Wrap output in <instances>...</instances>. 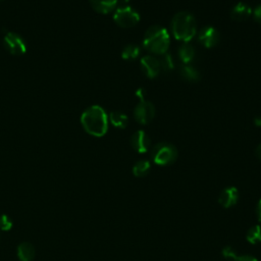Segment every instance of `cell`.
Instances as JSON below:
<instances>
[{"instance_id": "cell-1", "label": "cell", "mask_w": 261, "mask_h": 261, "mask_svg": "<svg viewBox=\"0 0 261 261\" xmlns=\"http://www.w3.org/2000/svg\"><path fill=\"white\" fill-rule=\"evenodd\" d=\"M81 122L84 129L94 137H103L108 130V115L98 105L86 109L81 116Z\"/></svg>"}, {"instance_id": "cell-2", "label": "cell", "mask_w": 261, "mask_h": 261, "mask_svg": "<svg viewBox=\"0 0 261 261\" xmlns=\"http://www.w3.org/2000/svg\"><path fill=\"white\" fill-rule=\"evenodd\" d=\"M170 29L177 41L188 43L197 34V21L192 13L179 11L172 17Z\"/></svg>"}, {"instance_id": "cell-3", "label": "cell", "mask_w": 261, "mask_h": 261, "mask_svg": "<svg viewBox=\"0 0 261 261\" xmlns=\"http://www.w3.org/2000/svg\"><path fill=\"white\" fill-rule=\"evenodd\" d=\"M169 44V33L161 25H152L148 28L143 38L144 48L153 54L163 55L167 52Z\"/></svg>"}, {"instance_id": "cell-4", "label": "cell", "mask_w": 261, "mask_h": 261, "mask_svg": "<svg viewBox=\"0 0 261 261\" xmlns=\"http://www.w3.org/2000/svg\"><path fill=\"white\" fill-rule=\"evenodd\" d=\"M151 158L157 165H169L176 160L177 150L172 144L161 142L152 148Z\"/></svg>"}, {"instance_id": "cell-5", "label": "cell", "mask_w": 261, "mask_h": 261, "mask_svg": "<svg viewBox=\"0 0 261 261\" xmlns=\"http://www.w3.org/2000/svg\"><path fill=\"white\" fill-rule=\"evenodd\" d=\"M113 20L117 25L128 29L138 24L140 21V14L136 9L125 4L114 10Z\"/></svg>"}, {"instance_id": "cell-6", "label": "cell", "mask_w": 261, "mask_h": 261, "mask_svg": "<svg viewBox=\"0 0 261 261\" xmlns=\"http://www.w3.org/2000/svg\"><path fill=\"white\" fill-rule=\"evenodd\" d=\"M155 113L156 110L153 103L147 100H143L136 105L134 110V117L138 123L148 124L155 117Z\"/></svg>"}, {"instance_id": "cell-7", "label": "cell", "mask_w": 261, "mask_h": 261, "mask_svg": "<svg viewBox=\"0 0 261 261\" xmlns=\"http://www.w3.org/2000/svg\"><path fill=\"white\" fill-rule=\"evenodd\" d=\"M3 44L6 50L13 55H21L27 51V45L23 39L19 35L12 32L5 34Z\"/></svg>"}, {"instance_id": "cell-8", "label": "cell", "mask_w": 261, "mask_h": 261, "mask_svg": "<svg viewBox=\"0 0 261 261\" xmlns=\"http://www.w3.org/2000/svg\"><path fill=\"white\" fill-rule=\"evenodd\" d=\"M198 40L205 48H213L215 47L220 40L219 32L211 25L204 27L200 30L198 34Z\"/></svg>"}, {"instance_id": "cell-9", "label": "cell", "mask_w": 261, "mask_h": 261, "mask_svg": "<svg viewBox=\"0 0 261 261\" xmlns=\"http://www.w3.org/2000/svg\"><path fill=\"white\" fill-rule=\"evenodd\" d=\"M140 66L143 73L149 77H156L161 71L160 61L153 55H145L140 60Z\"/></svg>"}, {"instance_id": "cell-10", "label": "cell", "mask_w": 261, "mask_h": 261, "mask_svg": "<svg viewBox=\"0 0 261 261\" xmlns=\"http://www.w3.org/2000/svg\"><path fill=\"white\" fill-rule=\"evenodd\" d=\"M130 145L138 153H146L151 147V139L145 130L138 129L130 137Z\"/></svg>"}, {"instance_id": "cell-11", "label": "cell", "mask_w": 261, "mask_h": 261, "mask_svg": "<svg viewBox=\"0 0 261 261\" xmlns=\"http://www.w3.org/2000/svg\"><path fill=\"white\" fill-rule=\"evenodd\" d=\"M239 201V191L236 187H227L221 191L218 197V203L223 208H230Z\"/></svg>"}, {"instance_id": "cell-12", "label": "cell", "mask_w": 261, "mask_h": 261, "mask_svg": "<svg viewBox=\"0 0 261 261\" xmlns=\"http://www.w3.org/2000/svg\"><path fill=\"white\" fill-rule=\"evenodd\" d=\"M252 12L253 9L251 6H249L247 3L239 2L231 8L230 17L237 21H244L252 15Z\"/></svg>"}, {"instance_id": "cell-13", "label": "cell", "mask_w": 261, "mask_h": 261, "mask_svg": "<svg viewBox=\"0 0 261 261\" xmlns=\"http://www.w3.org/2000/svg\"><path fill=\"white\" fill-rule=\"evenodd\" d=\"M92 7L99 13H109L117 5L118 0H89Z\"/></svg>"}, {"instance_id": "cell-14", "label": "cell", "mask_w": 261, "mask_h": 261, "mask_svg": "<svg viewBox=\"0 0 261 261\" xmlns=\"http://www.w3.org/2000/svg\"><path fill=\"white\" fill-rule=\"evenodd\" d=\"M177 55L184 64H190L195 58L196 50L189 43H182L178 48Z\"/></svg>"}, {"instance_id": "cell-15", "label": "cell", "mask_w": 261, "mask_h": 261, "mask_svg": "<svg viewBox=\"0 0 261 261\" xmlns=\"http://www.w3.org/2000/svg\"><path fill=\"white\" fill-rule=\"evenodd\" d=\"M17 256L20 261H32L35 257V248L28 242L21 243L17 247Z\"/></svg>"}, {"instance_id": "cell-16", "label": "cell", "mask_w": 261, "mask_h": 261, "mask_svg": "<svg viewBox=\"0 0 261 261\" xmlns=\"http://www.w3.org/2000/svg\"><path fill=\"white\" fill-rule=\"evenodd\" d=\"M108 119L111 124L117 128H125L128 123V117L121 111H112L110 112Z\"/></svg>"}, {"instance_id": "cell-17", "label": "cell", "mask_w": 261, "mask_h": 261, "mask_svg": "<svg viewBox=\"0 0 261 261\" xmlns=\"http://www.w3.org/2000/svg\"><path fill=\"white\" fill-rule=\"evenodd\" d=\"M179 73L181 77L188 82H197L200 80L199 70L191 64H185L184 66H181Z\"/></svg>"}, {"instance_id": "cell-18", "label": "cell", "mask_w": 261, "mask_h": 261, "mask_svg": "<svg viewBox=\"0 0 261 261\" xmlns=\"http://www.w3.org/2000/svg\"><path fill=\"white\" fill-rule=\"evenodd\" d=\"M151 169V163L148 160H139L133 166V174L137 177L145 176Z\"/></svg>"}, {"instance_id": "cell-19", "label": "cell", "mask_w": 261, "mask_h": 261, "mask_svg": "<svg viewBox=\"0 0 261 261\" xmlns=\"http://www.w3.org/2000/svg\"><path fill=\"white\" fill-rule=\"evenodd\" d=\"M139 55H140V48L134 44L126 45L121 51V57L125 60L136 59Z\"/></svg>"}, {"instance_id": "cell-20", "label": "cell", "mask_w": 261, "mask_h": 261, "mask_svg": "<svg viewBox=\"0 0 261 261\" xmlns=\"http://www.w3.org/2000/svg\"><path fill=\"white\" fill-rule=\"evenodd\" d=\"M246 239L249 243L255 245L261 242V225L257 224L252 226L246 234Z\"/></svg>"}, {"instance_id": "cell-21", "label": "cell", "mask_w": 261, "mask_h": 261, "mask_svg": "<svg viewBox=\"0 0 261 261\" xmlns=\"http://www.w3.org/2000/svg\"><path fill=\"white\" fill-rule=\"evenodd\" d=\"M160 61V65H161V69L164 71H171L174 68V60H173V56L166 52L162 55V58Z\"/></svg>"}, {"instance_id": "cell-22", "label": "cell", "mask_w": 261, "mask_h": 261, "mask_svg": "<svg viewBox=\"0 0 261 261\" xmlns=\"http://www.w3.org/2000/svg\"><path fill=\"white\" fill-rule=\"evenodd\" d=\"M12 225H13V223H12V220L10 219V217H8L5 214L0 216V229L9 230V229H11Z\"/></svg>"}, {"instance_id": "cell-23", "label": "cell", "mask_w": 261, "mask_h": 261, "mask_svg": "<svg viewBox=\"0 0 261 261\" xmlns=\"http://www.w3.org/2000/svg\"><path fill=\"white\" fill-rule=\"evenodd\" d=\"M222 255L223 257H225L226 259H233L234 256L237 255L236 251L230 247V246H226L223 250H222Z\"/></svg>"}, {"instance_id": "cell-24", "label": "cell", "mask_w": 261, "mask_h": 261, "mask_svg": "<svg viewBox=\"0 0 261 261\" xmlns=\"http://www.w3.org/2000/svg\"><path fill=\"white\" fill-rule=\"evenodd\" d=\"M252 15H253V17H254V20H255L256 22H258V23L261 25V4H259L258 6H256V7L253 9Z\"/></svg>"}, {"instance_id": "cell-25", "label": "cell", "mask_w": 261, "mask_h": 261, "mask_svg": "<svg viewBox=\"0 0 261 261\" xmlns=\"http://www.w3.org/2000/svg\"><path fill=\"white\" fill-rule=\"evenodd\" d=\"M232 260L233 261H258L255 257L251 255H241V256L236 255Z\"/></svg>"}, {"instance_id": "cell-26", "label": "cell", "mask_w": 261, "mask_h": 261, "mask_svg": "<svg viewBox=\"0 0 261 261\" xmlns=\"http://www.w3.org/2000/svg\"><path fill=\"white\" fill-rule=\"evenodd\" d=\"M136 96L139 98L140 101H143V100H146V90L144 88H139L137 91H136Z\"/></svg>"}, {"instance_id": "cell-27", "label": "cell", "mask_w": 261, "mask_h": 261, "mask_svg": "<svg viewBox=\"0 0 261 261\" xmlns=\"http://www.w3.org/2000/svg\"><path fill=\"white\" fill-rule=\"evenodd\" d=\"M256 211H257V216H258V219L261 221V199L258 201V204H257V208H256Z\"/></svg>"}, {"instance_id": "cell-28", "label": "cell", "mask_w": 261, "mask_h": 261, "mask_svg": "<svg viewBox=\"0 0 261 261\" xmlns=\"http://www.w3.org/2000/svg\"><path fill=\"white\" fill-rule=\"evenodd\" d=\"M256 156L261 160V144H259L256 148Z\"/></svg>"}, {"instance_id": "cell-29", "label": "cell", "mask_w": 261, "mask_h": 261, "mask_svg": "<svg viewBox=\"0 0 261 261\" xmlns=\"http://www.w3.org/2000/svg\"><path fill=\"white\" fill-rule=\"evenodd\" d=\"M255 124L257 125V126H259V127H261V116H259V117H256L255 118Z\"/></svg>"}]
</instances>
